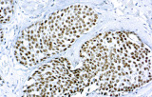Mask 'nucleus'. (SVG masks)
Returning a JSON list of instances; mask_svg holds the SVG:
<instances>
[{
  "label": "nucleus",
  "instance_id": "obj_1",
  "mask_svg": "<svg viewBox=\"0 0 152 97\" xmlns=\"http://www.w3.org/2000/svg\"><path fill=\"white\" fill-rule=\"evenodd\" d=\"M14 1H1V15H0V22L1 24L8 23L11 20L12 15Z\"/></svg>",
  "mask_w": 152,
  "mask_h": 97
}]
</instances>
